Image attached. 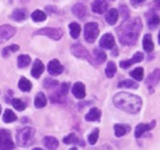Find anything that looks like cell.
Instances as JSON below:
<instances>
[{
  "mask_svg": "<svg viewBox=\"0 0 160 150\" xmlns=\"http://www.w3.org/2000/svg\"><path fill=\"white\" fill-rule=\"evenodd\" d=\"M43 144L46 145V148L49 150H56L58 147H59V142L55 137H52V136H47L43 139Z\"/></svg>",
  "mask_w": 160,
  "mask_h": 150,
  "instance_id": "obj_20",
  "label": "cell"
},
{
  "mask_svg": "<svg viewBox=\"0 0 160 150\" xmlns=\"http://www.w3.org/2000/svg\"><path fill=\"white\" fill-rule=\"evenodd\" d=\"M48 72L50 75H59L63 72V67L58 60H52L48 65Z\"/></svg>",
  "mask_w": 160,
  "mask_h": 150,
  "instance_id": "obj_12",
  "label": "cell"
},
{
  "mask_svg": "<svg viewBox=\"0 0 160 150\" xmlns=\"http://www.w3.org/2000/svg\"><path fill=\"white\" fill-rule=\"evenodd\" d=\"M142 30V22L140 18H128L117 29V36L123 46H134Z\"/></svg>",
  "mask_w": 160,
  "mask_h": 150,
  "instance_id": "obj_1",
  "label": "cell"
},
{
  "mask_svg": "<svg viewBox=\"0 0 160 150\" xmlns=\"http://www.w3.org/2000/svg\"><path fill=\"white\" fill-rule=\"evenodd\" d=\"M46 17H47V14L41 10H36L31 13V18H32L33 22H43L46 19Z\"/></svg>",
  "mask_w": 160,
  "mask_h": 150,
  "instance_id": "obj_32",
  "label": "cell"
},
{
  "mask_svg": "<svg viewBox=\"0 0 160 150\" xmlns=\"http://www.w3.org/2000/svg\"><path fill=\"white\" fill-rule=\"evenodd\" d=\"M99 35V27H98V24L94 23V22H90L87 23L85 27H84V36H85V39L88 43H93L96 38L98 37Z\"/></svg>",
  "mask_w": 160,
  "mask_h": 150,
  "instance_id": "obj_4",
  "label": "cell"
},
{
  "mask_svg": "<svg viewBox=\"0 0 160 150\" xmlns=\"http://www.w3.org/2000/svg\"><path fill=\"white\" fill-rule=\"evenodd\" d=\"M12 105H13V107L17 111H23V110H25V107H27L25 103L22 101L20 99H13V100H12Z\"/></svg>",
  "mask_w": 160,
  "mask_h": 150,
  "instance_id": "obj_36",
  "label": "cell"
},
{
  "mask_svg": "<svg viewBox=\"0 0 160 150\" xmlns=\"http://www.w3.org/2000/svg\"><path fill=\"white\" fill-rule=\"evenodd\" d=\"M43 85H44V87H47V88H52V87H56V86L59 85V82H58L56 80L46 79V80H44V82H43Z\"/></svg>",
  "mask_w": 160,
  "mask_h": 150,
  "instance_id": "obj_39",
  "label": "cell"
},
{
  "mask_svg": "<svg viewBox=\"0 0 160 150\" xmlns=\"http://www.w3.org/2000/svg\"><path fill=\"white\" fill-rule=\"evenodd\" d=\"M160 81V69H155L153 73L149 74V76L147 78L146 84L147 86H155Z\"/></svg>",
  "mask_w": 160,
  "mask_h": 150,
  "instance_id": "obj_19",
  "label": "cell"
},
{
  "mask_svg": "<svg viewBox=\"0 0 160 150\" xmlns=\"http://www.w3.org/2000/svg\"><path fill=\"white\" fill-rule=\"evenodd\" d=\"M130 2H132V5L135 7L140 6V5H142L143 2H145V0H130Z\"/></svg>",
  "mask_w": 160,
  "mask_h": 150,
  "instance_id": "obj_42",
  "label": "cell"
},
{
  "mask_svg": "<svg viewBox=\"0 0 160 150\" xmlns=\"http://www.w3.org/2000/svg\"><path fill=\"white\" fill-rule=\"evenodd\" d=\"M105 19H107V23L109 25H115L117 23V19H118V11L116 8H111L107 12V16H105Z\"/></svg>",
  "mask_w": 160,
  "mask_h": 150,
  "instance_id": "obj_17",
  "label": "cell"
},
{
  "mask_svg": "<svg viewBox=\"0 0 160 150\" xmlns=\"http://www.w3.org/2000/svg\"><path fill=\"white\" fill-rule=\"evenodd\" d=\"M16 144L13 143L11 133L5 129H0V150H12Z\"/></svg>",
  "mask_w": 160,
  "mask_h": 150,
  "instance_id": "obj_5",
  "label": "cell"
},
{
  "mask_svg": "<svg viewBox=\"0 0 160 150\" xmlns=\"http://www.w3.org/2000/svg\"><path fill=\"white\" fill-rule=\"evenodd\" d=\"M68 88H69V84L66 82V84H62L61 85V90H60V93L62 95H66L67 92H68Z\"/></svg>",
  "mask_w": 160,
  "mask_h": 150,
  "instance_id": "obj_41",
  "label": "cell"
},
{
  "mask_svg": "<svg viewBox=\"0 0 160 150\" xmlns=\"http://www.w3.org/2000/svg\"><path fill=\"white\" fill-rule=\"evenodd\" d=\"M142 60H143V54H142V52H140V51H138V52H135V54H134V56L130 60H124V61H121L120 65L122 67V68L127 69V68L132 67V65H135V63H139V62H141Z\"/></svg>",
  "mask_w": 160,
  "mask_h": 150,
  "instance_id": "obj_9",
  "label": "cell"
},
{
  "mask_svg": "<svg viewBox=\"0 0 160 150\" xmlns=\"http://www.w3.org/2000/svg\"><path fill=\"white\" fill-rule=\"evenodd\" d=\"M18 86H19L20 91H23V92L31 91V87H32L31 82H30V81H29L28 79H25V78H22V79H20Z\"/></svg>",
  "mask_w": 160,
  "mask_h": 150,
  "instance_id": "obj_30",
  "label": "cell"
},
{
  "mask_svg": "<svg viewBox=\"0 0 160 150\" xmlns=\"http://www.w3.org/2000/svg\"><path fill=\"white\" fill-rule=\"evenodd\" d=\"M99 46L100 48H104V49H112L115 48V38L111 33H105L99 41Z\"/></svg>",
  "mask_w": 160,
  "mask_h": 150,
  "instance_id": "obj_11",
  "label": "cell"
},
{
  "mask_svg": "<svg viewBox=\"0 0 160 150\" xmlns=\"http://www.w3.org/2000/svg\"><path fill=\"white\" fill-rule=\"evenodd\" d=\"M72 93L77 99H84L86 95V91H85V86L82 82H75L72 87Z\"/></svg>",
  "mask_w": 160,
  "mask_h": 150,
  "instance_id": "obj_14",
  "label": "cell"
},
{
  "mask_svg": "<svg viewBox=\"0 0 160 150\" xmlns=\"http://www.w3.org/2000/svg\"><path fill=\"white\" fill-rule=\"evenodd\" d=\"M71 52L73 54L75 57H78V59L86 60L90 63H93V60H91V56H90L88 51L82 46H80V44H73V46H71Z\"/></svg>",
  "mask_w": 160,
  "mask_h": 150,
  "instance_id": "obj_7",
  "label": "cell"
},
{
  "mask_svg": "<svg viewBox=\"0 0 160 150\" xmlns=\"http://www.w3.org/2000/svg\"><path fill=\"white\" fill-rule=\"evenodd\" d=\"M113 129H115V135H116V137H122V136H124L126 133H128L129 130H130V128H129L128 125H123V124H116L113 126Z\"/></svg>",
  "mask_w": 160,
  "mask_h": 150,
  "instance_id": "obj_25",
  "label": "cell"
},
{
  "mask_svg": "<svg viewBox=\"0 0 160 150\" xmlns=\"http://www.w3.org/2000/svg\"><path fill=\"white\" fill-rule=\"evenodd\" d=\"M116 70H117V67L115 65V62L110 61L107 65V69H105V75L108 78H112L113 75L116 74Z\"/></svg>",
  "mask_w": 160,
  "mask_h": 150,
  "instance_id": "obj_33",
  "label": "cell"
},
{
  "mask_svg": "<svg viewBox=\"0 0 160 150\" xmlns=\"http://www.w3.org/2000/svg\"><path fill=\"white\" fill-rule=\"evenodd\" d=\"M44 72V65L42 63L41 60H36L33 62V67L31 69V75H32L35 79H38L42 75V73Z\"/></svg>",
  "mask_w": 160,
  "mask_h": 150,
  "instance_id": "obj_16",
  "label": "cell"
},
{
  "mask_svg": "<svg viewBox=\"0 0 160 150\" xmlns=\"http://www.w3.org/2000/svg\"><path fill=\"white\" fill-rule=\"evenodd\" d=\"M28 17V11L24 8H18V10H14L12 13V19L16 22H23L24 19H27Z\"/></svg>",
  "mask_w": 160,
  "mask_h": 150,
  "instance_id": "obj_24",
  "label": "cell"
},
{
  "mask_svg": "<svg viewBox=\"0 0 160 150\" xmlns=\"http://www.w3.org/2000/svg\"><path fill=\"white\" fill-rule=\"evenodd\" d=\"M130 76L133 79H135L136 81H141L143 79V69L142 68H136L134 69L133 72L130 73Z\"/></svg>",
  "mask_w": 160,
  "mask_h": 150,
  "instance_id": "obj_35",
  "label": "cell"
},
{
  "mask_svg": "<svg viewBox=\"0 0 160 150\" xmlns=\"http://www.w3.org/2000/svg\"><path fill=\"white\" fill-rule=\"evenodd\" d=\"M158 41H159V44H160V32H159V35H158Z\"/></svg>",
  "mask_w": 160,
  "mask_h": 150,
  "instance_id": "obj_45",
  "label": "cell"
},
{
  "mask_svg": "<svg viewBox=\"0 0 160 150\" xmlns=\"http://www.w3.org/2000/svg\"><path fill=\"white\" fill-rule=\"evenodd\" d=\"M33 35H37V36H47L49 38L55 39V41H59V39L63 36V31L61 29H54V27H43L38 31L33 33Z\"/></svg>",
  "mask_w": 160,
  "mask_h": 150,
  "instance_id": "obj_6",
  "label": "cell"
},
{
  "mask_svg": "<svg viewBox=\"0 0 160 150\" xmlns=\"http://www.w3.org/2000/svg\"><path fill=\"white\" fill-rule=\"evenodd\" d=\"M47 105V98H46V95L43 94V93H38L37 95H36V98H35V106L37 107V109H42V107H44Z\"/></svg>",
  "mask_w": 160,
  "mask_h": 150,
  "instance_id": "obj_29",
  "label": "cell"
},
{
  "mask_svg": "<svg viewBox=\"0 0 160 150\" xmlns=\"http://www.w3.org/2000/svg\"><path fill=\"white\" fill-rule=\"evenodd\" d=\"M2 120H4L5 123H12V122H16V120H17V116L13 113V111H11V110H6V111L4 112Z\"/></svg>",
  "mask_w": 160,
  "mask_h": 150,
  "instance_id": "obj_31",
  "label": "cell"
},
{
  "mask_svg": "<svg viewBox=\"0 0 160 150\" xmlns=\"http://www.w3.org/2000/svg\"><path fill=\"white\" fill-rule=\"evenodd\" d=\"M16 33V29L11 25H2L0 26V43L6 42L11 37H13Z\"/></svg>",
  "mask_w": 160,
  "mask_h": 150,
  "instance_id": "obj_8",
  "label": "cell"
},
{
  "mask_svg": "<svg viewBox=\"0 0 160 150\" xmlns=\"http://www.w3.org/2000/svg\"><path fill=\"white\" fill-rule=\"evenodd\" d=\"M85 119H86L87 122H97V120H99L100 119V110L99 109H91L88 113H87L86 116H85Z\"/></svg>",
  "mask_w": 160,
  "mask_h": 150,
  "instance_id": "obj_23",
  "label": "cell"
},
{
  "mask_svg": "<svg viewBox=\"0 0 160 150\" xmlns=\"http://www.w3.org/2000/svg\"><path fill=\"white\" fill-rule=\"evenodd\" d=\"M155 123H157L155 120H152V123H148V124H145V123L139 124L136 126V129H135V137L139 138L141 136H143L146 132L151 131L155 126Z\"/></svg>",
  "mask_w": 160,
  "mask_h": 150,
  "instance_id": "obj_10",
  "label": "cell"
},
{
  "mask_svg": "<svg viewBox=\"0 0 160 150\" xmlns=\"http://www.w3.org/2000/svg\"><path fill=\"white\" fill-rule=\"evenodd\" d=\"M33 150H43V149H41V148H35Z\"/></svg>",
  "mask_w": 160,
  "mask_h": 150,
  "instance_id": "obj_47",
  "label": "cell"
},
{
  "mask_svg": "<svg viewBox=\"0 0 160 150\" xmlns=\"http://www.w3.org/2000/svg\"><path fill=\"white\" fill-rule=\"evenodd\" d=\"M142 44H143V49H145V51L147 52H152L154 49V44H153V41H152V37H151V35H145V37H143V41H142Z\"/></svg>",
  "mask_w": 160,
  "mask_h": 150,
  "instance_id": "obj_26",
  "label": "cell"
},
{
  "mask_svg": "<svg viewBox=\"0 0 160 150\" xmlns=\"http://www.w3.org/2000/svg\"><path fill=\"white\" fill-rule=\"evenodd\" d=\"M63 143L65 144H78V145H81V147H84L85 143H84V141H81L75 133H69L68 136L63 138Z\"/></svg>",
  "mask_w": 160,
  "mask_h": 150,
  "instance_id": "obj_18",
  "label": "cell"
},
{
  "mask_svg": "<svg viewBox=\"0 0 160 150\" xmlns=\"http://www.w3.org/2000/svg\"><path fill=\"white\" fill-rule=\"evenodd\" d=\"M98 137H99V130L98 129H94L91 133H90V136H88V143L90 144H96L97 143V141H98Z\"/></svg>",
  "mask_w": 160,
  "mask_h": 150,
  "instance_id": "obj_37",
  "label": "cell"
},
{
  "mask_svg": "<svg viewBox=\"0 0 160 150\" xmlns=\"http://www.w3.org/2000/svg\"><path fill=\"white\" fill-rule=\"evenodd\" d=\"M80 31H81V27L78 23H71L69 24V33L72 36V38L77 39L80 36Z\"/></svg>",
  "mask_w": 160,
  "mask_h": 150,
  "instance_id": "obj_27",
  "label": "cell"
},
{
  "mask_svg": "<svg viewBox=\"0 0 160 150\" xmlns=\"http://www.w3.org/2000/svg\"><path fill=\"white\" fill-rule=\"evenodd\" d=\"M31 62V59L29 55H20L18 56V67L19 68H25L27 65H30Z\"/></svg>",
  "mask_w": 160,
  "mask_h": 150,
  "instance_id": "obj_34",
  "label": "cell"
},
{
  "mask_svg": "<svg viewBox=\"0 0 160 150\" xmlns=\"http://www.w3.org/2000/svg\"><path fill=\"white\" fill-rule=\"evenodd\" d=\"M92 11L97 14H103L108 10V2L107 0H94L92 2Z\"/></svg>",
  "mask_w": 160,
  "mask_h": 150,
  "instance_id": "obj_13",
  "label": "cell"
},
{
  "mask_svg": "<svg viewBox=\"0 0 160 150\" xmlns=\"http://www.w3.org/2000/svg\"><path fill=\"white\" fill-rule=\"evenodd\" d=\"M121 8V14H122V18L126 20L129 18V10H128V7L126 5H121L120 6Z\"/></svg>",
  "mask_w": 160,
  "mask_h": 150,
  "instance_id": "obj_40",
  "label": "cell"
},
{
  "mask_svg": "<svg viewBox=\"0 0 160 150\" xmlns=\"http://www.w3.org/2000/svg\"><path fill=\"white\" fill-rule=\"evenodd\" d=\"M159 24H160V17L158 13L152 12L151 14L149 13L147 14V25H148L149 29L154 30V29H157L159 26Z\"/></svg>",
  "mask_w": 160,
  "mask_h": 150,
  "instance_id": "obj_15",
  "label": "cell"
},
{
  "mask_svg": "<svg viewBox=\"0 0 160 150\" xmlns=\"http://www.w3.org/2000/svg\"><path fill=\"white\" fill-rule=\"evenodd\" d=\"M93 60L97 65L103 63L107 60V55H105V52L103 51V49H100V48L93 49Z\"/></svg>",
  "mask_w": 160,
  "mask_h": 150,
  "instance_id": "obj_21",
  "label": "cell"
},
{
  "mask_svg": "<svg viewBox=\"0 0 160 150\" xmlns=\"http://www.w3.org/2000/svg\"><path fill=\"white\" fill-rule=\"evenodd\" d=\"M157 6L160 7V0H158V1H157Z\"/></svg>",
  "mask_w": 160,
  "mask_h": 150,
  "instance_id": "obj_44",
  "label": "cell"
},
{
  "mask_svg": "<svg viewBox=\"0 0 160 150\" xmlns=\"http://www.w3.org/2000/svg\"><path fill=\"white\" fill-rule=\"evenodd\" d=\"M69 150H78V149H77L75 147H73V148H71V149H69Z\"/></svg>",
  "mask_w": 160,
  "mask_h": 150,
  "instance_id": "obj_46",
  "label": "cell"
},
{
  "mask_svg": "<svg viewBox=\"0 0 160 150\" xmlns=\"http://www.w3.org/2000/svg\"><path fill=\"white\" fill-rule=\"evenodd\" d=\"M19 50V46H16V44H13V46H10L8 48H5L4 50H2V56L4 57H7L10 54H12V52L14 51H18Z\"/></svg>",
  "mask_w": 160,
  "mask_h": 150,
  "instance_id": "obj_38",
  "label": "cell"
},
{
  "mask_svg": "<svg viewBox=\"0 0 160 150\" xmlns=\"http://www.w3.org/2000/svg\"><path fill=\"white\" fill-rule=\"evenodd\" d=\"M117 87H120V88H133V90H136L139 85H138V82H135L133 80H122L118 82V85Z\"/></svg>",
  "mask_w": 160,
  "mask_h": 150,
  "instance_id": "obj_28",
  "label": "cell"
},
{
  "mask_svg": "<svg viewBox=\"0 0 160 150\" xmlns=\"http://www.w3.org/2000/svg\"><path fill=\"white\" fill-rule=\"evenodd\" d=\"M47 11L48 12H50V13H54L55 11H56V8L53 6H47Z\"/></svg>",
  "mask_w": 160,
  "mask_h": 150,
  "instance_id": "obj_43",
  "label": "cell"
},
{
  "mask_svg": "<svg viewBox=\"0 0 160 150\" xmlns=\"http://www.w3.org/2000/svg\"><path fill=\"white\" fill-rule=\"evenodd\" d=\"M36 131L32 128H23L17 132V144L20 147H30L35 142Z\"/></svg>",
  "mask_w": 160,
  "mask_h": 150,
  "instance_id": "obj_3",
  "label": "cell"
},
{
  "mask_svg": "<svg viewBox=\"0 0 160 150\" xmlns=\"http://www.w3.org/2000/svg\"><path fill=\"white\" fill-rule=\"evenodd\" d=\"M72 11H73L74 14H75L78 18H80V19L85 18L87 14L86 7H85V5H82V4H77V5H74Z\"/></svg>",
  "mask_w": 160,
  "mask_h": 150,
  "instance_id": "obj_22",
  "label": "cell"
},
{
  "mask_svg": "<svg viewBox=\"0 0 160 150\" xmlns=\"http://www.w3.org/2000/svg\"><path fill=\"white\" fill-rule=\"evenodd\" d=\"M113 104L122 111H126L128 113H138L141 110L142 100L138 95L122 92V93H117L113 97Z\"/></svg>",
  "mask_w": 160,
  "mask_h": 150,
  "instance_id": "obj_2",
  "label": "cell"
},
{
  "mask_svg": "<svg viewBox=\"0 0 160 150\" xmlns=\"http://www.w3.org/2000/svg\"><path fill=\"white\" fill-rule=\"evenodd\" d=\"M0 112H1V106H0Z\"/></svg>",
  "mask_w": 160,
  "mask_h": 150,
  "instance_id": "obj_48",
  "label": "cell"
}]
</instances>
